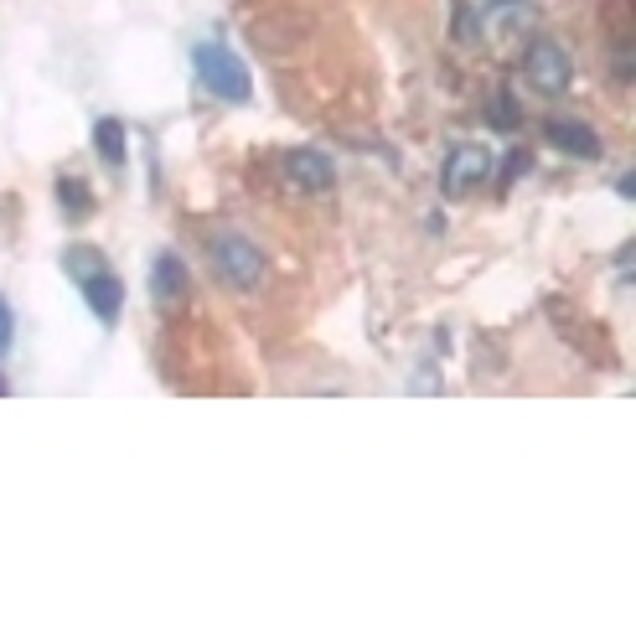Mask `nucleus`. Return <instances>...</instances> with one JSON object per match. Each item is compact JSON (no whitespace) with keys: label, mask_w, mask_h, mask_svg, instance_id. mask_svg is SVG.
<instances>
[{"label":"nucleus","mask_w":636,"mask_h":636,"mask_svg":"<svg viewBox=\"0 0 636 636\" xmlns=\"http://www.w3.org/2000/svg\"><path fill=\"white\" fill-rule=\"evenodd\" d=\"M191 67H197V83L212 98H228V104H249L254 98V79H249V67L239 63V52L228 42H197L191 48Z\"/></svg>","instance_id":"1"},{"label":"nucleus","mask_w":636,"mask_h":636,"mask_svg":"<svg viewBox=\"0 0 636 636\" xmlns=\"http://www.w3.org/2000/svg\"><path fill=\"white\" fill-rule=\"evenodd\" d=\"M207 254H212V274H218L228 290L254 295V290L264 285V254H259L254 239H243V233L223 228V233H212V239H207Z\"/></svg>","instance_id":"2"},{"label":"nucleus","mask_w":636,"mask_h":636,"mask_svg":"<svg viewBox=\"0 0 636 636\" xmlns=\"http://www.w3.org/2000/svg\"><path fill=\"white\" fill-rule=\"evenodd\" d=\"M523 79L539 88V94H564L574 83V63L570 52H564V42H554V37H539V42H528L523 52Z\"/></svg>","instance_id":"3"},{"label":"nucleus","mask_w":636,"mask_h":636,"mask_svg":"<svg viewBox=\"0 0 636 636\" xmlns=\"http://www.w3.org/2000/svg\"><path fill=\"white\" fill-rule=\"evenodd\" d=\"M492 176V156H487V145H456L440 166V191H446L450 202H461L466 191H477L481 181Z\"/></svg>","instance_id":"4"},{"label":"nucleus","mask_w":636,"mask_h":636,"mask_svg":"<svg viewBox=\"0 0 636 636\" xmlns=\"http://www.w3.org/2000/svg\"><path fill=\"white\" fill-rule=\"evenodd\" d=\"M285 181L295 191H332L336 187V166L326 156H321V150H290L285 156Z\"/></svg>","instance_id":"5"},{"label":"nucleus","mask_w":636,"mask_h":636,"mask_svg":"<svg viewBox=\"0 0 636 636\" xmlns=\"http://www.w3.org/2000/svg\"><path fill=\"white\" fill-rule=\"evenodd\" d=\"M543 135H549L554 150H564L574 160H601V135L585 119H543Z\"/></svg>","instance_id":"6"},{"label":"nucleus","mask_w":636,"mask_h":636,"mask_svg":"<svg viewBox=\"0 0 636 636\" xmlns=\"http://www.w3.org/2000/svg\"><path fill=\"white\" fill-rule=\"evenodd\" d=\"M83 301H88V311H94V321H104V326H114L119 321V311H125V280L114 270H98L83 280Z\"/></svg>","instance_id":"7"},{"label":"nucleus","mask_w":636,"mask_h":636,"mask_svg":"<svg viewBox=\"0 0 636 636\" xmlns=\"http://www.w3.org/2000/svg\"><path fill=\"white\" fill-rule=\"evenodd\" d=\"M187 264L171 254V249H160L156 259H150V295H156L160 305H171V301H181L187 295Z\"/></svg>","instance_id":"8"},{"label":"nucleus","mask_w":636,"mask_h":636,"mask_svg":"<svg viewBox=\"0 0 636 636\" xmlns=\"http://www.w3.org/2000/svg\"><path fill=\"white\" fill-rule=\"evenodd\" d=\"M487 17H492V27L502 37H528L539 27V0H492Z\"/></svg>","instance_id":"9"},{"label":"nucleus","mask_w":636,"mask_h":636,"mask_svg":"<svg viewBox=\"0 0 636 636\" xmlns=\"http://www.w3.org/2000/svg\"><path fill=\"white\" fill-rule=\"evenodd\" d=\"M94 150H98V160H104L110 171H125V160H129L125 125H119V119H98V125H94Z\"/></svg>","instance_id":"10"},{"label":"nucleus","mask_w":636,"mask_h":636,"mask_svg":"<svg viewBox=\"0 0 636 636\" xmlns=\"http://www.w3.org/2000/svg\"><path fill=\"white\" fill-rule=\"evenodd\" d=\"M487 125H492L497 135H512V129L523 125V104L512 98V88H497V94L487 98Z\"/></svg>","instance_id":"11"},{"label":"nucleus","mask_w":636,"mask_h":636,"mask_svg":"<svg viewBox=\"0 0 636 636\" xmlns=\"http://www.w3.org/2000/svg\"><path fill=\"white\" fill-rule=\"evenodd\" d=\"M450 11H456V17H450V37H456L461 48H477L481 42V11L471 0H450Z\"/></svg>","instance_id":"12"},{"label":"nucleus","mask_w":636,"mask_h":636,"mask_svg":"<svg viewBox=\"0 0 636 636\" xmlns=\"http://www.w3.org/2000/svg\"><path fill=\"white\" fill-rule=\"evenodd\" d=\"M58 197H63V212H67V218H73V223L94 212V191L83 187L79 176H58Z\"/></svg>","instance_id":"13"},{"label":"nucleus","mask_w":636,"mask_h":636,"mask_svg":"<svg viewBox=\"0 0 636 636\" xmlns=\"http://www.w3.org/2000/svg\"><path fill=\"white\" fill-rule=\"evenodd\" d=\"M63 270L73 274V280H88V274H98V270H110V264H104V254H98V249H88V243H73V249H67L63 254Z\"/></svg>","instance_id":"14"},{"label":"nucleus","mask_w":636,"mask_h":636,"mask_svg":"<svg viewBox=\"0 0 636 636\" xmlns=\"http://www.w3.org/2000/svg\"><path fill=\"white\" fill-rule=\"evenodd\" d=\"M523 171H533V156H528V150H512L508 160H502V191L512 187V181H518V176Z\"/></svg>","instance_id":"15"},{"label":"nucleus","mask_w":636,"mask_h":636,"mask_svg":"<svg viewBox=\"0 0 636 636\" xmlns=\"http://www.w3.org/2000/svg\"><path fill=\"white\" fill-rule=\"evenodd\" d=\"M11 342H17V316H11V301L0 295V357L11 352Z\"/></svg>","instance_id":"16"},{"label":"nucleus","mask_w":636,"mask_h":636,"mask_svg":"<svg viewBox=\"0 0 636 636\" xmlns=\"http://www.w3.org/2000/svg\"><path fill=\"white\" fill-rule=\"evenodd\" d=\"M616 197H626V202H632V197H636V176H632V171H626V176H621V181H616Z\"/></svg>","instance_id":"17"},{"label":"nucleus","mask_w":636,"mask_h":636,"mask_svg":"<svg viewBox=\"0 0 636 636\" xmlns=\"http://www.w3.org/2000/svg\"><path fill=\"white\" fill-rule=\"evenodd\" d=\"M6 394H11V383H6V378H0V398H6Z\"/></svg>","instance_id":"18"}]
</instances>
